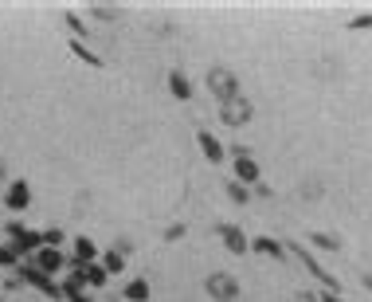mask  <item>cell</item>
Masks as SVG:
<instances>
[{
	"label": "cell",
	"instance_id": "obj_1",
	"mask_svg": "<svg viewBox=\"0 0 372 302\" xmlns=\"http://www.w3.org/2000/svg\"><path fill=\"white\" fill-rule=\"evenodd\" d=\"M4 232H8V243L16 247V255H20V259H32V255L43 247V232L24 228L20 220H8V224H4Z\"/></svg>",
	"mask_w": 372,
	"mask_h": 302
},
{
	"label": "cell",
	"instance_id": "obj_2",
	"mask_svg": "<svg viewBox=\"0 0 372 302\" xmlns=\"http://www.w3.org/2000/svg\"><path fill=\"white\" fill-rule=\"evenodd\" d=\"M16 279H20V283H28V287H36L39 294H48V299H55V302L63 299V283H55L51 275H43V271H39V267H32L28 259L16 267Z\"/></svg>",
	"mask_w": 372,
	"mask_h": 302
},
{
	"label": "cell",
	"instance_id": "obj_3",
	"mask_svg": "<svg viewBox=\"0 0 372 302\" xmlns=\"http://www.w3.org/2000/svg\"><path fill=\"white\" fill-rule=\"evenodd\" d=\"M208 91L219 98V106L231 102V98H239V83H235V75H231L228 67H212V71H208Z\"/></svg>",
	"mask_w": 372,
	"mask_h": 302
},
{
	"label": "cell",
	"instance_id": "obj_4",
	"mask_svg": "<svg viewBox=\"0 0 372 302\" xmlns=\"http://www.w3.org/2000/svg\"><path fill=\"white\" fill-rule=\"evenodd\" d=\"M286 252H290V255H298L302 263H306V271H310V275L317 279V283H322L325 290H341V283H337V279L322 267V259H317V255H310L306 247H302V243H286Z\"/></svg>",
	"mask_w": 372,
	"mask_h": 302
},
{
	"label": "cell",
	"instance_id": "obj_5",
	"mask_svg": "<svg viewBox=\"0 0 372 302\" xmlns=\"http://www.w3.org/2000/svg\"><path fill=\"white\" fill-rule=\"evenodd\" d=\"M204 287H208V294H212L216 302H235L239 299V283H235V275H228V271H212Z\"/></svg>",
	"mask_w": 372,
	"mask_h": 302
},
{
	"label": "cell",
	"instance_id": "obj_6",
	"mask_svg": "<svg viewBox=\"0 0 372 302\" xmlns=\"http://www.w3.org/2000/svg\"><path fill=\"white\" fill-rule=\"evenodd\" d=\"M231 153H235V181H239V185H247V189H251V185L259 189V185H263V173H259L255 158L247 153V149H243V145H235Z\"/></svg>",
	"mask_w": 372,
	"mask_h": 302
},
{
	"label": "cell",
	"instance_id": "obj_7",
	"mask_svg": "<svg viewBox=\"0 0 372 302\" xmlns=\"http://www.w3.org/2000/svg\"><path fill=\"white\" fill-rule=\"evenodd\" d=\"M251 114H255V106H251V102H247L243 95L219 106V118L228 122V126H235V130H239V126H247V122H251Z\"/></svg>",
	"mask_w": 372,
	"mask_h": 302
},
{
	"label": "cell",
	"instance_id": "obj_8",
	"mask_svg": "<svg viewBox=\"0 0 372 302\" xmlns=\"http://www.w3.org/2000/svg\"><path fill=\"white\" fill-rule=\"evenodd\" d=\"M28 263H32V267H39L43 275H51V279H55V275L63 271V267H67V255H63L59 247H39V252L32 255Z\"/></svg>",
	"mask_w": 372,
	"mask_h": 302
},
{
	"label": "cell",
	"instance_id": "obj_9",
	"mask_svg": "<svg viewBox=\"0 0 372 302\" xmlns=\"http://www.w3.org/2000/svg\"><path fill=\"white\" fill-rule=\"evenodd\" d=\"M98 259H102V255H98L95 240L79 236V240H75V252H71V259H67V263H71V271H86V267L98 263Z\"/></svg>",
	"mask_w": 372,
	"mask_h": 302
},
{
	"label": "cell",
	"instance_id": "obj_10",
	"mask_svg": "<svg viewBox=\"0 0 372 302\" xmlns=\"http://www.w3.org/2000/svg\"><path fill=\"white\" fill-rule=\"evenodd\" d=\"M216 232H219V240H224V247H228L231 255H247V252H251V240L243 236L239 224H219Z\"/></svg>",
	"mask_w": 372,
	"mask_h": 302
},
{
	"label": "cell",
	"instance_id": "obj_11",
	"mask_svg": "<svg viewBox=\"0 0 372 302\" xmlns=\"http://www.w3.org/2000/svg\"><path fill=\"white\" fill-rule=\"evenodd\" d=\"M196 142H200V153H204L212 165H224V158H228V149L219 145V138L212 130H196Z\"/></svg>",
	"mask_w": 372,
	"mask_h": 302
},
{
	"label": "cell",
	"instance_id": "obj_12",
	"mask_svg": "<svg viewBox=\"0 0 372 302\" xmlns=\"http://www.w3.org/2000/svg\"><path fill=\"white\" fill-rule=\"evenodd\" d=\"M4 205H8V212H24V208L32 205V185L12 181L8 185V193H4Z\"/></svg>",
	"mask_w": 372,
	"mask_h": 302
},
{
	"label": "cell",
	"instance_id": "obj_13",
	"mask_svg": "<svg viewBox=\"0 0 372 302\" xmlns=\"http://www.w3.org/2000/svg\"><path fill=\"white\" fill-rule=\"evenodd\" d=\"M168 91H173V98H180V102H193V83H188L184 71H168Z\"/></svg>",
	"mask_w": 372,
	"mask_h": 302
},
{
	"label": "cell",
	"instance_id": "obj_14",
	"mask_svg": "<svg viewBox=\"0 0 372 302\" xmlns=\"http://www.w3.org/2000/svg\"><path fill=\"white\" fill-rule=\"evenodd\" d=\"M251 252L266 255V259H282V255H286V243H278V240H271V236H259V240L251 243Z\"/></svg>",
	"mask_w": 372,
	"mask_h": 302
},
{
	"label": "cell",
	"instance_id": "obj_15",
	"mask_svg": "<svg viewBox=\"0 0 372 302\" xmlns=\"http://www.w3.org/2000/svg\"><path fill=\"white\" fill-rule=\"evenodd\" d=\"M98 263L106 267V275H121V271H126V255H121V252H114V247H110V252L102 255Z\"/></svg>",
	"mask_w": 372,
	"mask_h": 302
},
{
	"label": "cell",
	"instance_id": "obj_16",
	"mask_svg": "<svg viewBox=\"0 0 372 302\" xmlns=\"http://www.w3.org/2000/svg\"><path fill=\"white\" fill-rule=\"evenodd\" d=\"M130 302H149V283L145 279H133V283H126V290H121Z\"/></svg>",
	"mask_w": 372,
	"mask_h": 302
},
{
	"label": "cell",
	"instance_id": "obj_17",
	"mask_svg": "<svg viewBox=\"0 0 372 302\" xmlns=\"http://www.w3.org/2000/svg\"><path fill=\"white\" fill-rule=\"evenodd\" d=\"M83 275H86V287H95V290H102V287H106V279H110L102 263H90V267L83 271Z\"/></svg>",
	"mask_w": 372,
	"mask_h": 302
},
{
	"label": "cell",
	"instance_id": "obj_18",
	"mask_svg": "<svg viewBox=\"0 0 372 302\" xmlns=\"http://www.w3.org/2000/svg\"><path fill=\"white\" fill-rule=\"evenodd\" d=\"M71 51H75V55H79V59H83V63H90L95 71H102V59H98V55H95V51H90V48H86L83 39H71Z\"/></svg>",
	"mask_w": 372,
	"mask_h": 302
},
{
	"label": "cell",
	"instance_id": "obj_19",
	"mask_svg": "<svg viewBox=\"0 0 372 302\" xmlns=\"http://www.w3.org/2000/svg\"><path fill=\"white\" fill-rule=\"evenodd\" d=\"M90 16H95V20H118L121 8L118 4H90Z\"/></svg>",
	"mask_w": 372,
	"mask_h": 302
},
{
	"label": "cell",
	"instance_id": "obj_20",
	"mask_svg": "<svg viewBox=\"0 0 372 302\" xmlns=\"http://www.w3.org/2000/svg\"><path fill=\"white\" fill-rule=\"evenodd\" d=\"M228 196L235 200V205H247V200H251V189H247V185H239L235 177H231V181H228Z\"/></svg>",
	"mask_w": 372,
	"mask_h": 302
},
{
	"label": "cell",
	"instance_id": "obj_21",
	"mask_svg": "<svg viewBox=\"0 0 372 302\" xmlns=\"http://www.w3.org/2000/svg\"><path fill=\"white\" fill-rule=\"evenodd\" d=\"M310 243H317V247H325V252H337V247H341V240L325 236V232H310Z\"/></svg>",
	"mask_w": 372,
	"mask_h": 302
},
{
	"label": "cell",
	"instance_id": "obj_22",
	"mask_svg": "<svg viewBox=\"0 0 372 302\" xmlns=\"http://www.w3.org/2000/svg\"><path fill=\"white\" fill-rule=\"evenodd\" d=\"M20 263V255H16L12 243H0V267H16Z\"/></svg>",
	"mask_w": 372,
	"mask_h": 302
},
{
	"label": "cell",
	"instance_id": "obj_23",
	"mask_svg": "<svg viewBox=\"0 0 372 302\" xmlns=\"http://www.w3.org/2000/svg\"><path fill=\"white\" fill-rule=\"evenodd\" d=\"M67 28L75 32V39H86V24H83V20H79L75 12H67Z\"/></svg>",
	"mask_w": 372,
	"mask_h": 302
},
{
	"label": "cell",
	"instance_id": "obj_24",
	"mask_svg": "<svg viewBox=\"0 0 372 302\" xmlns=\"http://www.w3.org/2000/svg\"><path fill=\"white\" fill-rule=\"evenodd\" d=\"M43 247H63V232L48 228V232H43Z\"/></svg>",
	"mask_w": 372,
	"mask_h": 302
},
{
	"label": "cell",
	"instance_id": "obj_25",
	"mask_svg": "<svg viewBox=\"0 0 372 302\" xmlns=\"http://www.w3.org/2000/svg\"><path fill=\"white\" fill-rule=\"evenodd\" d=\"M349 28H353V32H364V28H372V12L353 16V20H349Z\"/></svg>",
	"mask_w": 372,
	"mask_h": 302
},
{
	"label": "cell",
	"instance_id": "obj_26",
	"mask_svg": "<svg viewBox=\"0 0 372 302\" xmlns=\"http://www.w3.org/2000/svg\"><path fill=\"white\" fill-rule=\"evenodd\" d=\"M165 240L173 243V240H184V224H173V228L165 232Z\"/></svg>",
	"mask_w": 372,
	"mask_h": 302
},
{
	"label": "cell",
	"instance_id": "obj_27",
	"mask_svg": "<svg viewBox=\"0 0 372 302\" xmlns=\"http://www.w3.org/2000/svg\"><path fill=\"white\" fill-rule=\"evenodd\" d=\"M114 252H121V255H130V252H133V243H130V240H118V243H114Z\"/></svg>",
	"mask_w": 372,
	"mask_h": 302
},
{
	"label": "cell",
	"instance_id": "obj_28",
	"mask_svg": "<svg viewBox=\"0 0 372 302\" xmlns=\"http://www.w3.org/2000/svg\"><path fill=\"white\" fill-rule=\"evenodd\" d=\"M322 302H341V294L337 290H322Z\"/></svg>",
	"mask_w": 372,
	"mask_h": 302
},
{
	"label": "cell",
	"instance_id": "obj_29",
	"mask_svg": "<svg viewBox=\"0 0 372 302\" xmlns=\"http://www.w3.org/2000/svg\"><path fill=\"white\" fill-rule=\"evenodd\" d=\"M360 283H364V287H369V290H372V275H364V279H360Z\"/></svg>",
	"mask_w": 372,
	"mask_h": 302
}]
</instances>
